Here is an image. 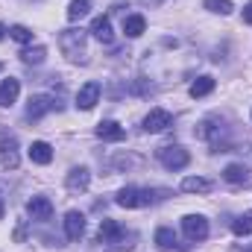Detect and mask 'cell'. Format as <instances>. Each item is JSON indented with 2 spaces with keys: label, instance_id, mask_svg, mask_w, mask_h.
<instances>
[{
  "label": "cell",
  "instance_id": "obj_16",
  "mask_svg": "<svg viewBox=\"0 0 252 252\" xmlns=\"http://www.w3.org/2000/svg\"><path fill=\"white\" fill-rule=\"evenodd\" d=\"M97 135H100L103 141H124L126 132L118 121H100V124H97Z\"/></svg>",
  "mask_w": 252,
  "mask_h": 252
},
{
  "label": "cell",
  "instance_id": "obj_21",
  "mask_svg": "<svg viewBox=\"0 0 252 252\" xmlns=\"http://www.w3.org/2000/svg\"><path fill=\"white\" fill-rule=\"evenodd\" d=\"M182 190L185 193H208L211 190V182L202 179V176H188V179H182Z\"/></svg>",
  "mask_w": 252,
  "mask_h": 252
},
{
  "label": "cell",
  "instance_id": "obj_31",
  "mask_svg": "<svg viewBox=\"0 0 252 252\" xmlns=\"http://www.w3.org/2000/svg\"><path fill=\"white\" fill-rule=\"evenodd\" d=\"M247 252H252V247H250V250H247Z\"/></svg>",
  "mask_w": 252,
  "mask_h": 252
},
{
  "label": "cell",
  "instance_id": "obj_22",
  "mask_svg": "<svg viewBox=\"0 0 252 252\" xmlns=\"http://www.w3.org/2000/svg\"><path fill=\"white\" fill-rule=\"evenodd\" d=\"M44 59H47V47H41V44L21 50V62H24V64H41Z\"/></svg>",
  "mask_w": 252,
  "mask_h": 252
},
{
  "label": "cell",
  "instance_id": "obj_13",
  "mask_svg": "<svg viewBox=\"0 0 252 252\" xmlns=\"http://www.w3.org/2000/svg\"><path fill=\"white\" fill-rule=\"evenodd\" d=\"M18 94H21V82H18V79H12V76H9V79H3V82H0V106H6V109H9V106H15Z\"/></svg>",
  "mask_w": 252,
  "mask_h": 252
},
{
  "label": "cell",
  "instance_id": "obj_12",
  "mask_svg": "<svg viewBox=\"0 0 252 252\" xmlns=\"http://www.w3.org/2000/svg\"><path fill=\"white\" fill-rule=\"evenodd\" d=\"M97 41H103V44H112L115 41V32H112V21L106 18V15H97L94 21H91V30H88Z\"/></svg>",
  "mask_w": 252,
  "mask_h": 252
},
{
  "label": "cell",
  "instance_id": "obj_11",
  "mask_svg": "<svg viewBox=\"0 0 252 252\" xmlns=\"http://www.w3.org/2000/svg\"><path fill=\"white\" fill-rule=\"evenodd\" d=\"M27 214H30L32 220H50V217H53V202H50L47 196H32V199L27 202Z\"/></svg>",
  "mask_w": 252,
  "mask_h": 252
},
{
  "label": "cell",
  "instance_id": "obj_7",
  "mask_svg": "<svg viewBox=\"0 0 252 252\" xmlns=\"http://www.w3.org/2000/svg\"><path fill=\"white\" fill-rule=\"evenodd\" d=\"M88 185H91V170L88 167H70V173L64 176V188L70 193H82V190H88Z\"/></svg>",
  "mask_w": 252,
  "mask_h": 252
},
{
  "label": "cell",
  "instance_id": "obj_25",
  "mask_svg": "<svg viewBox=\"0 0 252 252\" xmlns=\"http://www.w3.org/2000/svg\"><path fill=\"white\" fill-rule=\"evenodd\" d=\"M9 38H15L18 44H32V30H27L24 24H15L9 27Z\"/></svg>",
  "mask_w": 252,
  "mask_h": 252
},
{
  "label": "cell",
  "instance_id": "obj_8",
  "mask_svg": "<svg viewBox=\"0 0 252 252\" xmlns=\"http://www.w3.org/2000/svg\"><path fill=\"white\" fill-rule=\"evenodd\" d=\"M97 103H100V82H85V85L76 91V106H79L82 112H91Z\"/></svg>",
  "mask_w": 252,
  "mask_h": 252
},
{
  "label": "cell",
  "instance_id": "obj_1",
  "mask_svg": "<svg viewBox=\"0 0 252 252\" xmlns=\"http://www.w3.org/2000/svg\"><path fill=\"white\" fill-rule=\"evenodd\" d=\"M59 50L64 53V59L73 64H88V50H85V30H62L59 32Z\"/></svg>",
  "mask_w": 252,
  "mask_h": 252
},
{
  "label": "cell",
  "instance_id": "obj_2",
  "mask_svg": "<svg viewBox=\"0 0 252 252\" xmlns=\"http://www.w3.org/2000/svg\"><path fill=\"white\" fill-rule=\"evenodd\" d=\"M0 164L6 170H18L21 164V153H18V135L12 129H0Z\"/></svg>",
  "mask_w": 252,
  "mask_h": 252
},
{
  "label": "cell",
  "instance_id": "obj_27",
  "mask_svg": "<svg viewBox=\"0 0 252 252\" xmlns=\"http://www.w3.org/2000/svg\"><path fill=\"white\" fill-rule=\"evenodd\" d=\"M24 238H27V223H18V229H15V241L21 244Z\"/></svg>",
  "mask_w": 252,
  "mask_h": 252
},
{
  "label": "cell",
  "instance_id": "obj_4",
  "mask_svg": "<svg viewBox=\"0 0 252 252\" xmlns=\"http://www.w3.org/2000/svg\"><path fill=\"white\" fill-rule=\"evenodd\" d=\"M182 232H185L188 241L199 244V241L208 238V220L202 214H188V217H182Z\"/></svg>",
  "mask_w": 252,
  "mask_h": 252
},
{
  "label": "cell",
  "instance_id": "obj_30",
  "mask_svg": "<svg viewBox=\"0 0 252 252\" xmlns=\"http://www.w3.org/2000/svg\"><path fill=\"white\" fill-rule=\"evenodd\" d=\"M0 220H3V202H0Z\"/></svg>",
  "mask_w": 252,
  "mask_h": 252
},
{
  "label": "cell",
  "instance_id": "obj_14",
  "mask_svg": "<svg viewBox=\"0 0 252 252\" xmlns=\"http://www.w3.org/2000/svg\"><path fill=\"white\" fill-rule=\"evenodd\" d=\"M30 158H32V164H50V161H53V147H50L47 141H32Z\"/></svg>",
  "mask_w": 252,
  "mask_h": 252
},
{
  "label": "cell",
  "instance_id": "obj_19",
  "mask_svg": "<svg viewBox=\"0 0 252 252\" xmlns=\"http://www.w3.org/2000/svg\"><path fill=\"white\" fill-rule=\"evenodd\" d=\"M223 179H226L229 185H244V182L250 179V170H247L244 164H229V167L223 170Z\"/></svg>",
  "mask_w": 252,
  "mask_h": 252
},
{
  "label": "cell",
  "instance_id": "obj_18",
  "mask_svg": "<svg viewBox=\"0 0 252 252\" xmlns=\"http://www.w3.org/2000/svg\"><path fill=\"white\" fill-rule=\"evenodd\" d=\"M144 30H147V21H144V15H126L124 18V32L129 38H138V35H144Z\"/></svg>",
  "mask_w": 252,
  "mask_h": 252
},
{
  "label": "cell",
  "instance_id": "obj_32",
  "mask_svg": "<svg viewBox=\"0 0 252 252\" xmlns=\"http://www.w3.org/2000/svg\"><path fill=\"white\" fill-rule=\"evenodd\" d=\"M0 70H3V64H0Z\"/></svg>",
  "mask_w": 252,
  "mask_h": 252
},
{
  "label": "cell",
  "instance_id": "obj_26",
  "mask_svg": "<svg viewBox=\"0 0 252 252\" xmlns=\"http://www.w3.org/2000/svg\"><path fill=\"white\" fill-rule=\"evenodd\" d=\"M202 6L214 15H232V9H235L232 0H202Z\"/></svg>",
  "mask_w": 252,
  "mask_h": 252
},
{
  "label": "cell",
  "instance_id": "obj_5",
  "mask_svg": "<svg viewBox=\"0 0 252 252\" xmlns=\"http://www.w3.org/2000/svg\"><path fill=\"white\" fill-rule=\"evenodd\" d=\"M115 202H118L121 208H138V205L150 202V190H141V188H135V185H126V188L118 190Z\"/></svg>",
  "mask_w": 252,
  "mask_h": 252
},
{
  "label": "cell",
  "instance_id": "obj_10",
  "mask_svg": "<svg viewBox=\"0 0 252 252\" xmlns=\"http://www.w3.org/2000/svg\"><path fill=\"white\" fill-rule=\"evenodd\" d=\"M64 235H67V241H79L85 235V214L82 211H67L64 214Z\"/></svg>",
  "mask_w": 252,
  "mask_h": 252
},
{
  "label": "cell",
  "instance_id": "obj_9",
  "mask_svg": "<svg viewBox=\"0 0 252 252\" xmlns=\"http://www.w3.org/2000/svg\"><path fill=\"white\" fill-rule=\"evenodd\" d=\"M50 109H59V103H53V97H47V94H35V97H30V103H27V118H30V121H38V118L47 115Z\"/></svg>",
  "mask_w": 252,
  "mask_h": 252
},
{
  "label": "cell",
  "instance_id": "obj_15",
  "mask_svg": "<svg viewBox=\"0 0 252 252\" xmlns=\"http://www.w3.org/2000/svg\"><path fill=\"white\" fill-rule=\"evenodd\" d=\"M126 232L121 223H115V220H103L100 223V244H115V241H121Z\"/></svg>",
  "mask_w": 252,
  "mask_h": 252
},
{
  "label": "cell",
  "instance_id": "obj_24",
  "mask_svg": "<svg viewBox=\"0 0 252 252\" xmlns=\"http://www.w3.org/2000/svg\"><path fill=\"white\" fill-rule=\"evenodd\" d=\"M232 232L238 235V238H244V235H252V211H244L235 223H232Z\"/></svg>",
  "mask_w": 252,
  "mask_h": 252
},
{
  "label": "cell",
  "instance_id": "obj_23",
  "mask_svg": "<svg viewBox=\"0 0 252 252\" xmlns=\"http://www.w3.org/2000/svg\"><path fill=\"white\" fill-rule=\"evenodd\" d=\"M173 244H176L173 229H167V226L156 229V247H158V250H173Z\"/></svg>",
  "mask_w": 252,
  "mask_h": 252
},
{
  "label": "cell",
  "instance_id": "obj_28",
  "mask_svg": "<svg viewBox=\"0 0 252 252\" xmlns=\"http://www.w3.org/2000/svg\"><path fill=\"white\" fill-rule=\"evenodd\" d=\"M244 21H247V24H252V0L244 6Z\"/></svg>",
  "mask_w": 252,
  "mask_h": 252
},
{
  "label": "cell",
  "instance_id": "obj_29",
  "mask_svg": "<svg viewBox=\"0 0 252 252\" xmlns=\"http://www.w3.org/2000/svg\"><path fill=\"white\" fill-rule=\"evenodd\" d=\"M6 32H9V30H6V27H3V24H0V38H3V35H6Z\"/></svg>",
  "mask_w": 252,
  "mask_h": 252
},
{
  "label": "cell",
  "instance_id": "obj_20",
  "mask_svg": "<svg viewBox=\"0 0 252 252\" xmlns=\"http://www.w3.org/2000/svg\"><path fill=\"white\" fill-rule=\"evenodd\" d=\"M91 3H94V0H70V6H67V21L76 24L79 18H85V15L91 12Z\"/></svg>",
  "mask_w": 252,
  "mask_h": 252
},
{
  "label": "cell",
  "instance_id": "obj_17",
  "mask_svg": "<svg viewBox=\"0 0 252 252\" xmlns=\"http://www.w3.org/2000/svg\"><path fill=\"white\" fill-rule=\"evenodd\" d=\"M211 91H214V76H196L188 88V94L193 100H196V97H208Z\"/></svg>",
  "mask_w": 252,
  "mask_h": 252
},
{
  "label": "cell",
  "instance_id": "obj_3",
  "mask_svg": "<svg viewBox=\"0 0 252 252\" xmlns=\"http://www.w3.org/2000/svg\"><path fill=\"white\" fill-rule=\"evenodd\" d=\"M158 161L167 167V170H185L190 161V153L179 144H170V147H161L158 150Z\"/></svg>",
  "mask_w": 252,
  "mask_h": 252
},
{
  "label": "cell",
  "instance_id": "obj_6",
  "mask_svg": "<svg viewBox=\"0 0 252 252\" xmlns=\"http://www.w3.org/2000/svg\"><path fill=\"white\" fill-rule=\"evenodd\" d=\"M167 126H173V115L167 109H150V115L144 118V132H150V135L164 132Z\"/></svg>",
  "mask_w": 252,
  "mask_h": 252
}]
</instances>
